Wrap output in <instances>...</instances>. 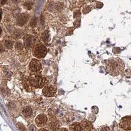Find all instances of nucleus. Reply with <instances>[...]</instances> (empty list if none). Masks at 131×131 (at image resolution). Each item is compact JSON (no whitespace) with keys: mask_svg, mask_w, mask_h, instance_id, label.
I'll return each instance as SVG.
<instances>
[{"mask_svg":"<svg viewBox=\"0 0 131 131\" xmlns=\"http://www.w3.org/2000/svg\"><path fill=\"white\" fill-rule=\"evenodd\" d=\"M125 64L119 58H111L108 59L106 63V70L111 75H119L124 71Z\"/></svg>","mask_w":131,"mask_h":131,"instance_id":"nucleus-1","label":"nucleus"},{"mask_svg":"<svg viewBox=\"0 0 131 131\" xmlns=\"http://www.w3.org/2000/svg\"><path fill=\"white\" fill-rule=\"evenodd\" d=\"M28 81L30 86L36 89H38V88H42L45 86L48 81V80L46 78L40 73H31L30 77H28Z\"/></svg>","mask_w":131,"mask_h":131,"instance_id":"nucleus-2","label":"nucleus"},{"mask_svg":"<svg viewBox=\"0 0 131 131\" xmlns=\"http://www.w3.org/2000/svg\"><path fill=\"white\" fill-rule=\"evenodd\" d=\"M47 49L46 47L41 43H38L35 46L33 49V56L38 59H42L46 56Z\"/></svg>","mask_w":131,"mask_h":131,"instance_id":"nucleus-3","label":"nucleus"},{"mask_svg":"<svg viewBox=\"0 0 131 131\" xmlns=\"http://www.w3.org/2000/svg\"><path fill=\"white\" fill-rule=\"evenodd\" d=\"M29 70L31 73L39 74L42 70V65L41 62L37 59H32L29 64Z\"/></svg>","mask_w":131,"mask_h":131,"instance_id":"nucleus-4","label":"nucleus"},{"mask_svg":"<svg viewBox=\"0 0 131 131\" xmlns=\"http://www.w3.org/2000/svg\"><path fill=\"white\" fill-rule=\"evenodd\" d=\"M119 127L124 130H131V116H125L122 118L119 123Z\"/></svg>","mask_w":131,"mask_h":131,"instance_id":"nucleus-5","label":"nucleus"},{"mask_svg":"<svg viewBox=\"0 0 131 131\" xmlns=\"http://www.w3.org/2000/svg\"><path fill=\"white\" fill-rule=\"evenodd\" d=\"M56 88L52 85H48L42 89V95L47 97H54L56 95Z\"/></svg>","mask_w":131,"mask_h":131,"instance_id":"nucleus-6","label":"nucleus"},{"mask_svg":"<svg viewBox=\"0 0 131 131\" xmlns=\"http://www.w3.org/2000/svg\"><path fill=\"white\" fill-rule=\"evenodd\" d=\"M35 123L38 127H43L48 123V117L45 114H40L36 116Z\"/></svg>","mask_w":131,"mask_h":131,"instance_id":"nucleus-7","label":"nucleus"},{"mask_svg":"<svg viewBox=\"0 0 131 131\" xmlns=\"http://www.w3.org/2000/svg\"><path fill=\"white\" fill-rule=\"evenodd\" d=\"M24 45L25 47L28 49H31L34 46V39L31 36H27L24 38Z\"/></svg>","mask_w":131,"mask_h":131,"instance_id":"nucleus-8","label":"nucleus"},{"mask_svg":"<svg viewBox=\"0 0 131 131\" xmlns=\"http://www.w3.org/2000/svg\"><path fill=\"white\" fill-rule=\"evenodd\" d=\"M70 131H84L81 123H74L70 126Z\"/></svg>","mask_w":131,"mask_h":131,"instance_id":"nucleus-9","label":"nucleus"},{"mask_svg":"<svg viewBox=\"0 0 131 131\" xmlns=\"http://www.w3.org/2000/svg\"><path fill=\"white\" fill-rule=\"evenodd\" d=\"M22 113L24 116L25 118H29L33 114V111H32L31 108L29 106H26L22 108Z\"/></svg>","mask_w":131,"mask_h":131,"instance_id":"nucleus-10","label":"nucleus"},{"mask_svg":"<svg viewBox=\"0 0 131 131\" xmlns=\"http://www.w3.org/2000/svg\"><path fill=\"white\" fill-rule=\"evenodd\" d=\"M82 126H83L84 131H90L92 129V124L89 121L87 120H83L81 122Z\"/></svg>","mask_w":131,"mask_h":131,"instance_id":"nucleus-11","label":"nucleus"},{"mask_svg":"<svg viewBox=\"0 0 131 131\" xmlns=\"http://www.w3.org/2000/svg\"><path fill=\"white\" fill-rule=\"evenodd\" d=\"M59 122L56 120H53L49 124V127L52 131H57L59 129Z\"/></svg>","mask_w":131,"mask_h":131,"instance_id":"nucleus-12","label":"nucleus"},{"mask_svg":"<svg viewBox=\"0 0 131 131\" xmlns=\"http://www.w3.org/2000/svg\"><path fill=\"white\" fill-rule=\"evenodd\" d=\"M99 131H110V129L108 126H102V127H100Z\"/></svg>","mask_w":131,"mask_h":131,"instance_id":"nucleus-13","label":"nucleus"},{"mask_svg":"<svg viewBox=\"0 0 131 131\" xmlns=\"http://www.w3.org/2000/svg\"><path fill=\"white\" fill-rule=\"evenodd\" d=\"M36 129L34 125H31V126H30V127H29V129H28V131H36Z\"/></svg>","mask_w":131,"mask_h":131,"instance_id":"nucleus-14","label":"nucleus"},{"mask_svg":"<svg viewBox=\"0 0 131 131\" xmlns=\"http://www.w3.org/2000/svg\"><path fill=\"white\" fill-rule=\"evenodd\" d=\"M57 131H68L67 129L66 128H61V129H59Z\"/></svg>","mask_w":131,"mask_h":131,"instance_id":"nucleus-15","label":"nucleus"},{"mask_svg":"<svg viewBox=\"0 0 131 131\" xmlns=\"http://www.w3.org/2000/svg\"><path fill=\"white\" fill-rule=\"evenodd\" d=\"M38 131H49L47 130V129H41L40 130H39Z\"/></svg>","mask_w":131,"mask_h":131,"instance_id":"nucleus-16","label":"nucleus"}]
</instances>
